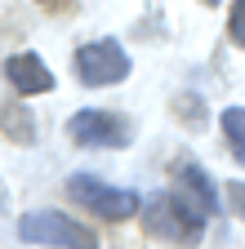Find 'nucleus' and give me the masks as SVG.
<instances>
[{
  "mask_svg": "<svg viewBox=\"0 0 245 249\" xmlns=\"http://www.w3.org/2000/svg\"><path fill=\"white\" fill-rule=\"evenodd\" d=\"M67 196H72L80 209L107 218V223H125V218H134V213L143 209L138 192H130V187H112V182H103V178H94V174H72V178H67Z\"/></svg>",
  "mask_w": 245,
  "mask_h": 249,
  "instance_id": "f257e3e1",
  "label": "nucleus"
},
{
  "mask_svg": "<svg viewBox=\"0 0 245 249\" xmlns=\"http://www.w3.org/2000/svg\"><path fill=\"white\" fill-rule=\"evenodd\" d=\"M18 236L27 245H58V249H98V236L80 227L76 218L58 213V209H36L18 223Z\"/></svg>",
  "mask_w": 245,
  "mask_h": 249,
  "instance_id": "f03ea898",
  "label": "nucleus"
},
{
  "mask_svg": "<svg viewBox=\"0 0 245 249\" xmlns=\"http://www.w3.org/2000/svg\"><path fill=\"white\" fill-rule=\"evenodd\" d=\"M72 67H76V80L80 85L103 89V85H120V80L130 76V53L120 49L116 40H89V45L76 49Z\"/></svg>",
  "mask_w": 245,
  "mask_h": 249,
  "instance_id": "7ed1b4c3",
  "label": "nucleus"
},
{
  "mask_svg": "<svg viewBox=\"0 0 245 249\" xmlns=\"http://www.w3.org/2000/svg\"><path fill=\"white\" fill-rule=\"evenodd\" d=\"M147 227H151V236H161V240L196 245L201 231H205V218L192 213L178 196H156V200H151V209H147Z\"/></svg>",
  "mask_w": 245,
  "mask_h": 249,
  "instance_id": "20e7f679",
  "label": "nucleus"
},
{
  "mask_svg": "<svg viewBox=\"0 0 245 249\" xmlns=\"http://www.w3.org/2000/svg\"><path fill=\"white\" fill-rule=\"evenodd\" d=\"M67 134L80 142V147H130V120L125 116H112V111H98V107H85L67 120Z\"/></svg>",
  "mask_w": 245,
  "mask_h": 249,
  "instance_id": "39448f33",
  "label": "nucleus"
},
{
  "mask_svg": "<svg viewBox=\"0 0 245 249\" xmlns=\"http://www.w3.org/2000/svg\"><path fill=\"white\" fill-rule=\"evenodd\" d=\"M183 205H188L192 213L209 218V213H219V192H214V182L201 165H183L178 169V192H174Z\"/></svg>",
  "mask_w": 245,
  "mask_h": 249,
  "instance_id": "423d86ee",
  "label": "nucleus"
},
{
  "mask_svg": "<svg viewBox=\"0 0 245 249\" xmlns=\"http://www.w3.org/2000/svg\"><path fill=\"white\" fill-rule=\"evenodd\" d=\"M5 76H9V85L18 93H49L54 89V76L45 67V58H36V53H14V58H5Z\"/></svg>",
  "mask_w": 245,
  "mask_h": 249,
  "instance_id": "0eeeda50",
  "label": "nucleus"
},
{
  "mask_svg": "<svg viewBox=\"0 0 245 249\" xmlns=\"http://www.w3.org/2000/svg\"><path fill=\"white\" fill-rule=\"evenodd\" d=\"M219 124H223V138H227L232 156H236V160L245 165V107H223Z\"/></svg>",
  "mask_w": 245,
  "mask_h": 249,
  "instance_id": "6e6552de",
  "label": "nucleus"
},
{
  "mask_svg": "<svg viewBox=\"0 0 245 249\" xmlns=\"http://www.w3.org/2000/svg\"><path fill=\"white\" fill-rule=\"evenodd\" d=\"M0 129H5L14 142H32L36 138V124H32V116H27V107H0Z\"/></svg>",
  "mask_w": 245,
  "mask_h": 249,
  "instance_id": "1a4fd4ad",
  "label": "nucleus"
},
{
  "mask_svg": "<svg viewBox=\"0 0 245 249\" xmlns=\"http://www.w3.org/2000/svg\"><path fill=\"white\" fill-rule=\"evenodd\" d=\"M227 36H232L236 49H245V0H236L232 14H227Z\"/></svg>",
  "mask_w": 245,
  "mask_h": 249,
  "instance_id": "9d476101",
  "label": "nucleus"
},
{
  "mask_svg": "<svg viewBox=\"0 0 245 249\" xmlns=\"http://www.w3.org/2000/svg\"><path fill=\"white\" fill-rule=\"evenodd\" d=\"M227 196H232V205H236L241 218H245V182H227Z\"/></svg>",
  "mask_w": 245,
  "mask_h": 249,
  "instance_id": "9b49d317",
  "label": "nucleus"
},
{
  "mask_svg": "<svg viewBox=\"0 0 245 249\" xmlns=\"http://www.w3.org/2000/svg\"><path fill=\"white\" fill-rule=\"evenodd\" d=\"M205 5H219V0H205Z\"/></svg>",
  "mask_w": 245,
  "mask_h": 249,
  "instance_id": "f8f14e48",
  "label": "nucleus"
}]
</instances>
